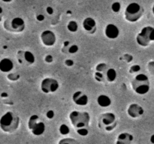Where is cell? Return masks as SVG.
I'll use <instances>...</instances> for the list:
<instances>
[{
	"instance_id": "obj_1",
	"label": "cell",
	"mask_w": 154,
	"mask_h": 144,
	"mask_svg": "<svg viewBox=\"0 0 154 144\" xmlns=\"http://www.w3.org/2000/svg\"><path fill=\"white\" fill-rule=\"evenodd\" d=\"M20 118L14 112L8 111L0 118V128L6 133H12L18 128Z\"/></svg>"
},
{
	"instance_id": "obj_2",
	"label": "cell",
	"mask_w": 154,
	"mask_h": 144,
	"mask_svg": "<svg viewBox=\"0 0 154 144\" xmlns=\"http://www.w3.org/2000/svg\"><path fill=\"white\" fill-rule=\"evenodd\" d=\"M132 89L138 94H145L150 91V80L144 74H138L131 82Z\"/></svg>"
},
{
	"instance_id": "obj_3",
	"label": "cell",
	"mask_w": 154,
	"mask_h": 144,
	"mask_svg": "<svg viewBox=\"0 0 154 144\" xmlns=\"http://www.w3.org/2000/svg\"><path fill=\"white\" fill-rule=\"evenodd\" d=\"M69 118L72 125L77 129L84 128L89 126L90 121V116L89 112H80L74 110L69 114Z\"/></svg>"
},
{
	"instance_id": "obj_4",
	"label": "cell",
	"mask_w": 154,
	"mask_h": 144,
	"mask_svg": "<svg viewBox=\"0 0 154 144\" xmlns=\"http://www.w3.org/2000/svg\"><path fill=\"white\" fill-rule=\"evenodd\" d=\"M144 14V8L141 4L137 2H132L129 4L125 10L124 16L127 21L135 22L142 16Z\"/></svg>"
},
{
	"instance_id": "obj_5",
	"label": "cell",
	"mask_w": 154,
	"mask_h": 144,
	"mask_svg": "<svg viewBox=\"0 0 154 144\" xmlns=\"http://www.w3.org/2000/svg\"><path fill=\"white\" fill-rule=\"evenodd\" d=\"M154 40V28L145 26L141 30L136 37V41L141 46H147Z\"/></svg>"
},
{
	"instance_id": "obj_6",
	"label": "cell",
	"mask_w": 154,
	"mask_h": 144,
	"mask_svg": "<svg viewBox=\"0 0 154 144\" xmlns=\"http://www.w3.org/2000/svg\"><path fill=\"white\" fill-rule=\"evenodd\" d=\"M28 128L31 130L32 134L35 136H40L43 134L45 130V124L41 121L38 115L31 116L28 121Z\"/></svg>"
},
{
	"instance_id": "obj_7",
	"label": "cell",
	"mask_w": 154,
	"mask_h": 144,
	"mask_svg": "<svg viewBox=\"0 0 154 144\" xmlns=\"http://www.w3.org/2000/svg\"><path fill=\"white\" fill-rule=\"evenodd\" d=\"M4 26L8 31L20 32L25 28V22L21 17H14L11 20H6Z\"/></svg>"
},
{
	"instance_id": "obj_8",
	"label": "cell",
	"mask_w": 154,
	"mask_h": 144,
	"mask_svg": "<svg viewBox=\"0 0 154 144\" xmlns=\"http://www.w3.org/2000/svg\"><path fill=\"white\" fill-rule=\"evenodd\" d=\"M59 82L54 78H45L41 82V89L44 93H54L58 90Z\"/></svg>"
},
{
	"instance_id": "obj_9",
	"label": "cell",
	"mask_w": 154,
	"mask_h": 144,
	"mask_svg": "<svg viewBox=\"0 0 154 144\" xmlns=\"http://www.w3.org/2000/svg\"><path fill=\"white\" fill-rule=\"evenodd\" d=\"M102 124L105 126V129L108 131L113 130L116 125V116L112 112H105L100 117Z\"/></svg>"
},
{
	"instance_id": "obj_10",
	"label": "cell",
	"mask_w": 154,
	"mask_h": 144,
	"mask_svg": "<svg viewBox=\"0 0 154 144\" xmlns=\"http://www.w3.org/2000/svg\"><path fill=\"white\" fill-rule=\"evenodd\" d=\"M17 60L20 64L30 65L35 62V56L30 51H20L17 53Z\"/></svg>"
},
{
	"instance_id": "obj_11",
	"label": "cell",
	"mask_w": 154,
	"mask_h": 144,
	"mask_svg": "<svg viewBox=\"0 0 154 144\" xmlns=\"http://www.w3.org/2000/svg\"><path fill=\"white\" fill-rule=\"evenodd\" d=\"M41 40L46 46H52L55 44L57 38L55 34L51 30H45L41 34Z\"/></svg>"
},
{
	"instance_id": "obj_12",
	"label": "cell",
	"mask_w": 154,
	"mask_h": 144,
	"mask_svg": "<svg viewBox=\"0 0 154 144\" xmlns=\"http://www.w3.org/2000/svg\"><path fill=\"white\" fill-rule=\"evenodd\" d=\"M72 100L78 106H86L88 104V96L81 91H77L72 95Z\"/></svg>"
},
{
	"instance_id": "obj_13",
	"label": "cell",
	"mask_w": 154,
	"mask_h": 144,
	"mask_svg": "<svg viewBox=\"0 0 154 144\" xmlns=\"http://www.w3.org/2000/svg\"><path fill=\"white\" fill-rule=\"evenodd\" d=\"M105 34L108 38L116 39L120 34V29L114 24H108L105 28Z\"/></svg>"
},
{
	"instance_id": "obj_14",
	"label": "cell",
	"mask_w": 154,
	"mask_h": 144,
	"mask_svg": "<svg viewBox=\"0 0 154 144\" xmlns=\"http://www.w3.org/2000/svg\"><path fill=\"white\" fill-rule=\"evenodd\" d=\"M127 113L132 118H138L144 114V109L137 104H132L128 108Z\"/></svg>"
},
{
	"instance_id": "obj_15",
	"label": "cell",
	"mask_w": 154,
	"mask_h": 144,
	"mask_svg": "<svg viewBox=\"0 0 154 144\" xmlns=\"http://www.w3.org/2000/svg\"><path fill=\"white\" fill-rule=\"evenodd\" d=\"M83 28L87 32L93 34L96 30V22L93 18L87 17L83 21Z\"/></svg>"
},
{
	"instance_id": "obj_16",
	"label": "cell",
	"mask_w": 154,
	"mask_h": 144,
	"mask_svg": "<svg viewBox=\"0 0 154 144\" xmlns=\"http://www.w3.org/2000/svg\"><path fill=\"white\" fill-rule=\"evenodd\" d=\"M14 68V62L11 58H4L0 60V71L9 73Z\"/></svg>"
},
{
	"instance_id": "obj_17",
	"label": "cell",
	"mask_w": 154,
	"mask_h": 144,
	"mask_svg": "<svg viewBox=\"0 0 154 144\" xmlns=\"http://www.w3.org/2000/svg\"><path fill=\"white\" fill-rule=\"evenodd\" d=\"M133 140V136L129 133H121L117 136L116 144H131Z\"/></svg>"
},
{
	"instance_id": "obj_18",
	"label": "cell",
	"mask_w": 154,
	"mask_h": 144,
	"mask_svg": "<svg viewBox=\"0 0 154 144\" xmlns=\"http://www.w3.org/2000/svg\"><path fill=\"white\" fill-rule=\"evenodd\" d=\"M97 103L101 107H108L111 104V99L106 94H100L97 98Z\"/></svg>"
},
{
	"instance_id": "obj_19",
	"label": "cell",
	"mask_w": 154,
	"mask_h": 144,
	"mask_svg": "<svg viewBox=\"0 0 154 144\" xmlns=\"http://www.w3.org/2000/svg\"><path fill=\"white\" fill-rule=\"evenodd\" d=\"M117 74L115 69L110 68H108L105 70V78H106L108 82H112L115 81L116 79H117Z\"/></svg>"
},
{
	"instance_id": "obj_20",
	"label": "cell",
	"mask_w": 154,
	"mask_h": 144,
	"mask_svg": "<svg viewBox=\"0 0 154 144\" xmlns=\"http://www.w3.org/2000/svg\"><path fill=\"white\" fill-rule=\"evenodd\" d=\"M67 28L71 32H76L78 29V24L76 21L71 20L68 22Z\"/></svg>"
},
{
	"instance_id": "obj_21",
	"label": "cell",
	"mask_w": 154,
	"mask_h": 144,
	"mask_svg": "<svg viewBox=\"0 0 154 144\" xmlns=\"http://www.w3.org/2000/svg\"><path fill=\"white\" fill-rule=\"evenodd\" d=\"M58 144H79V142L72 138H64L60 140Z\"/></svg>"
},
{
	"instance_id": "obj_22",
	"label": "cell",
	"mask_w": 154,
	"mask_h": 144,
	"mask_svg": "<svg viewBox=\"0 0 154 144\" xmlns=\"http://www.w3.org/2000/svg\"><path fill=\"white\" fill-rule=\"evenodd\" d=\"M107 68H108V65L105 63H100V64H98L96 68V72H100V73H102V72L105 71L107 70Z\"/></svg>"
},
{
	"instance_id": "obj_23",
	"label": "cell",
	"mask_w": 154,
	"mask_h": 144,
	"mask_svg": "<svg viewBox=\"0 0 154 144\" xmlns=\"http://www.w3.org/2000/svg\"><path fill=\"white\" fill-rule=\"evenodd\" d=\"M111 9H112L114 13H118L119 11L121 9V5H120V3L118 2H114L111 5Z\"/></svg>"
},
{
	"instance_id": "obj_24",
	"label": "cell",
	"mask_w": 154,
	"mask_h": 144,
	"mask_svg": "<svg viewBox=\"0 0 154 144\" xmlns=\"http://www.w3.org/2000/svg\"><path fill=\"white\" fill-rule=\"evenodd\" d=\"M60 131L63 135L68 134L69 132V128L68 127V125H66L65 124H61L60 127Z\"/></svg>"
},
{
	"instance_id": "obj_25",
	"label": "cell",
	"mask_w": 154,
	"mask_h": 144,
	"mask_svg": "<svg viewBox=\"0 0 154 144\" xmlns=\"http://www.w3.org/2000/svg\"><path fill=\"white\" fill-rule=\"evenodd\" d=\"M77 132H78V134L81 135V136H86V135L88 134V133H89V131H88V130L87 129V128L78 129V130H77Z\"/></svg>"
},
{
	"instance_id": "obj_26",
	"label": "cell",
	"mask_w": 154,
	"mask_h": 144,
	"mask_svg": "<svg viewBox=\"0 0 154 144\" xmlns=\"http://www.w3.org/2000/svg\"><path fill=\"white\" fill-rule=\"evenodd\" d=\"M78 51V45L73 44V45H72V46H70L69 47V52H70L71 54L76 53Z\"/></svg>"
},
{
	"instance_id": "obj_27",
	"label": "cell",
	"mask_w": 154,
	"mask_h": 144,
	"mask_svg": "<svg viewBox=\"0 0 154 144\" xmlns=\"http://www.w3.org/2000/svg\"><path fill=\"white\" fill-rule=\"evenodd\" d=\"M95 77H96V80L102 81L104 80L103 74L100 73V72H96V74H95Z\"/></svg>"
},
{
	"instance_id": "obj_28",
	"label": "cell",
	"mask_w": 154,
	"mask_h": 144,
	"mask_svg": "<svg viewBox=\"0 0 154 144\" xmlns=\"http://www.w3.org/2000/svg\"><path fill=\"white\" fill-rule=\"evenodd\" d=\"M140 70H141L140 66L138 65V64H136V65L132 66V68H130V70H129V71H131V73H135V72L139 71Z\"/></svg>"
},
{
	"instance_id": "obj_29",
	"label": "cell",
	"mask_w": 154,
	"mask_h": 144,
	"mask_svg": "<svg viewBox=\"0 0 154 144\" xmlns=\"http://www.w3.org/2000/svg\"><path fill=\"white\" fill-rule=\"evenodd\" d=\"M46 116H47V118H49V119H51V118H54V110H48L46 113Z\"/></svg>"
},
{
	"instance_id": "obj_30",
	"label": "cell",
	"mask_w": 154,
	"mask_h": 144,
	"mask_svg": "<svg viewBox=\"0 0 154 144\" xmlns=\"http://www.w3.org/2000/svg\"><path fill=\"white\" fill-rule=\"evenodd\" d=\"M45 60L46 62L51 63V62H52L53 60H54V58H53V56L51 55H47L46 56H45Z\"/></svg>"
},
{
	"instance_id": "obj_31",
	"label": "cell",
	"mask_w": 154,
	"mask_h": 144,
	"mask_svg": "<svg viewBox=\"0 0 154 144\" xmlns=\"http://www.w3.org/2000/svg\"><path fill=\"white\" fill-rule=\"evenodd\" d=\"M65 64H66V65L68 66V67H71V66H72L74 64V62L73 60L72 59H66V61H65Z\"/></svg>"
},
{
	"instance_id": "obj_32",
	"label": "cell",
	"mask_w": 154,
	"mask_h": 144,
	"mask_svg": "<svg viewBox=\"0 0 154 144\" xmlns=\"http://www.w3.org/2000/svg\"><path fill=\"white\" fill-rule=\"evenodd\" d=\"M46 11L48 12V14H52L54 13V9L52 8V7L48 6V7L46 8Z\"/></svg>"
},
{
	"instance_id": "obj_33",
	"label": "cell",
	"mask_w": 154,
	"mask_h": 144,
	"mask_svg": "<svg viewBox=\"0 0 154 144\" xmlns=\"http://www.w3.org/2000/svg\"><path fill=\"white\" fill-rule=\"evenodd\" d=\"M37 20L38 21H43L45 20V16L43 14H38L37 16H36Z\"/></svg>"
},
{
	"instance_id": "obj_34",
	"label": "cell",
	"mask_w": 154,
	"mask_h": 144,
	"mask_svg": "<svg viewBox=\"0 0 154 144\" xmlns=\"http://www.w3.org/2000/svg\"><path fill=\"white\" fill-rule=\"evenodd\" d=\"M2 1L4 2H11L12 0H2Z\"/></svg>"
},
{
	"instance_id": "obj_35",
	"label": "cell",
	"mask_w": 154,
	"mask_h": 144,
	"mask_svg": "<svg viewBox=\"0 0 154 144\" xmlns=\"http://www.w3.org/2000/svg\"><path fill=\"white\" fill-rule=\"evenodd\" d=\"M69 41H65L64 45H65V46H68V45H69Z\"/></svg>"
},
{
	"instance_id": "obj_36",
	"label": "cell",
	"mask_w": 154,
	"mask_h": 144,
	"mask_svg": "<svg viewBox=\"0 0 154 144\" xmlns=\"http://www.w3.org/2000/svg\"><path fill=\"white\" fill-rule=\"evenodd\" d=\"M2 8L0 7V14H2Z\"/></svg>"
},
{
	"instance_id": "obj_37",
	"label": "cell",
	"mask_w": 154,
	"mask_h": 144,
	"mask_svg": "<svg viewBox=\"0 0 154 144\" xmlns=\"http://www.w3.org/2000/svg\"><path fill=\"white\" fill-rule=\"evenodd\" d=\"M0 20H1V17H0Z\"/></svg>"
}]
</instances>
